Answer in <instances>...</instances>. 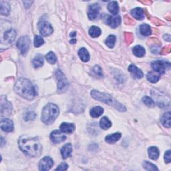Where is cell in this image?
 Masks as SVG:
<instances>
[{
    "mask_svg": "<svg viewBox=\"0 0 171 171\" xmlns=\"http://www.w3.org/2000/svg\"><path fill=\"white\" fill-rule=\"evenodd\" d=\"M46 59L51 64H54L57 61V58L55 53L52 52H49L46 56Z\"/></svg>",
    "mask_w": 171,
    "mask_h": 171,
    "instance_id": "d6a6232c",
    "label": "cell"
},
{
    "mask_svg": "<svg viewBox=\"0 0 171 171\" xmlns=\"http://www.w3.org/2000/svg\"><path fill=\"white\" fill-rule=\"evenodd\" d=\"M124 36H125L126 42H127L128 44H130L133 42L134 36H133V34L132 33L126 32L124 34Z\"/></svg>",
    "mask_w": 171,
    "mask_h": 171,
    "instance_id": "f35d334b",
    "label": "cell"
},
{
    "mask_svg": "<svg viewBox=\"0 0 171 171\" xmlns=\"http://www.w3.org/2000/svg\"><path fill=\"white\" fill-rule=\"evenodd\" d=\"M90 94L93 98L98 101L102 102L105 103V104L113 106L116 109L118 110L120 112L126 111V108L124 106L118 102H117L114 98H112V96L109 95V94L100 92L97 90H92Z\"/></svg>",
    "mask_w": 171,
    "mask_h": 171,
    "instance_id": "3957f363",
    "label": "cell"
},
{
    "mask_svg": "<svg viewBox=\"0 0 171 171\" xmlns=\"http://www.w3.org/2000/svg\"><path fill=\"white\" fill-rule=\"evenodd\" d=\"M92 71H93V73L99 76V77H102V69L100 68V66H95L94 67H93V69H92Z\"/></svg>",
    "mask_w": 171,
    "mask_h": 171,
    "instance_id": "ab89813d",
    "label": "cell"
},
{
    "mask_svg": "<svg viewBox=\"0 0 171 171\" xmlns=\"http://www.w3.org/2000/svg\"><path fill=\"white\" fill-rule=\"evenodd\" d=\"M108 10L112 15H116L119 12V6L118 2L116 1L110 2L108 5Z\"/></svg>",
    "mask_w": 171,
    "mask_h": 171,
    "instance_id": "ffe728a7",
    "label": "cell"
},
{
    "mask_svg": "<svg viewBox=\"0 0 171 171\" xmlns=\"http://www.w3.org/2000/svg\"><path fill=\"white\" fill-rule=\"evenodd\" d=\"M142 3H149V4H150L152 2H142Z\"/></svg>",
    "mask_w": 171,
    "mask_h": 171,
    "instance_id": "c3c4849f",
    "label": "cell"
},
{
    "mask_svg": "<svg viewBox=\"0 0 171 171\" xmlns=\"http://www.w3.org/2000/svg\"><path fill=\"white\" fill-rule=\"evenodd\" d=\"M60 130L62 132L66 134L72 133L75 130V125L74 124H70L64 122L60 125Z\"/></svg>",
    "mask_w": 171,
    "mask_h": 171,
    "instance_id": "e0dca14e",
    "label": "cell"
},
{
    "mask_svg": "<svg viewBox=\"0 0 171 171\" xmlns=\"http://www.w3.org/2000/svg\"><path fill=\"white\" fill-rule=\"evenodd\" d=\"M100 127L102 129L108 130L112 127V122H110V120L107 118V117L106 116L102 117V119L100 120Z\"/></svg>",
    "mask_w": 171,
    "mask_h": 171,
    "instance_id": "4316f807",
    "label": "cell"
},
{
    "mask_svg": "<svg viewBox=\"0 0 171 171\" xmlns=\"http://www.w3.org/2000/svg\"><path fill=\"white\" fill-rule=\"evenodd\" d=\"M53 165V160L49 156L44 157L39 163V169L40 170L46 171L50 169Z\"/></svg>",
    "mask_w": 171,
    "mask_h": 171,
    "instance_id": "8fae6325",
    "label": "cell"
},
{
    "mask_svg": "<svg viewBox=\"0 0 171 171\" xmlns=\"http://www.w3.org/2000/svg\"><path fill=\"white\" fill-rule=\"evenodd\" d=\"M30 44V40L28 36L21 37L17 42V47L19 48L22 55L28 52Z\"/></svg>",
    "mask_w": 171,
    "mask_h": 171,
    "instance_id": "52a82bcc",
    "label": "cell"
},
{
    "mask_svg": "<svg viewBox=\"0 0 171 171\" xmlns=\"http://www.w3.org/2000/svg\"><path fill=\"white\" fill-rule=\"evenodd\" d=\"M103 20L105 23L111 27L112 28H116L119 26L121 22L120 16H112L108 14H105L103 16Z\"/></svg>",
    "mask_w": 171,
    "mask_h": 171,
    "instance_id": "ba28073f",
    "label": "cell"
},
{
    "mask_svg": "<svg viewBox=\"0 0 171 171\" xmlns=\"http://www.w3.org/2000/svg\"><path fill=\"white\" fill-rule=\"evenodd\" d=\"M148 152V155H149L150 159L154 160L158 159L160 155V151L156 147L152 146L149 148Z\"/></svg>",
    "mask_w": 171,
    "mask_h": 171,
    "instance_id": "44dd1931",
    "label": "cell"
},
{
    "mask_svg": "<svg viewBox=\"0 0 171 171\" xmlns=\"http://www.w3.org/2000/svg\"><path fill=\"white\" fill-rule=\"evenodd\" d=\"M146 78L148 79V80L151 83H156L158 82V81L160 80V76L159 74H155L154 72H149L148 73Z\"/></svg>",
    "mask_w": 171,
    "mask_h": 171,
    "instance_id": "1f68e13d",
    "label": "cell"
},
{
    "mask_svg": "<svg viewBox=\"0 0 171 171\" xmlns=\"http://www.w3.org/2000/svg\"><path fill=\"white\" fill-rule=\"evenodd\" d=\"M170 66V63H166L164 61L156 60L152 63V67L155 71L157 72L160 74H164L166 66Z\"/></svg>",
    "mask_w": 171,
    "mask_h": 171,
    "instance_id": "9c48e42d",
    "label": "cell"
},
{
    "mask_svg": "<svg viewBox=\"0 0 171 171\" xmlns=\"http://www.w3.org/2000/svg\"><path fill=\"white\" fill-rule=\"evenodd\" d=\"M170 48H171V46H170V45L169 46H165L163 49H162L161 50H160V53L162 55L168 54V53H169L170 52Z\"/></svg>",
    "mask_w": 171,
    "mask_h": 171,
    "instance_id": "60d3db41",
    "label": "cell"
},
{
    "mask_svg": "<svg viewBox=\"0 0 171 171\" xmlns=\"http://www.w3.org/2000/svg\"><path fill=\"white\" fill-rule=\"evenodd\" d=\"M142 102L144 104H146L148 107H152L154 106V101L152 100V98L148 96H145L142 98Z\"/></svg>",
    "mask_w": 171,
    "mask_h": 171,
    "instance_id": "74e56055",
    "label": "cell"
},
{
    "mask_svg": "<svg viewBox=\"0 0 171 171\" xmlns=\"http://www.w3.org/2000/svg\"><path fill=\"white\" fill-rule=\"evenodd\" d=\"M132 52L137 57H142L145 54V49L141 46H136L132 48Z\"/></svg>",
    "mask_w": 171,
    "mask_h": 171,
    "instance_id": "484cf974",
    "label": "cell"
},
{
    "mask_svg": "<svg viewBox=\"0 0 171 171\" xmlns=\"http://www.w3.org/2000/svg\"><path fill=\"white\" fill-rule=\"evenodd\" d=\"M1 128L2 130L7 132H10L13 130V122L7 118H4L1 121Z\"/></svg>",
    "mask_w": 171,
    "mask_h": 171,
    "instance_id": "4fadbf2b",
    "label": "cell"
},
{
    "mask_svg": "<svg viewBox=\"0 0 171 171\" xmlns=\"http://www.w3.org/2000/svg\"><path fill=\"white\" fill-rule=\"evenodd\" d=\"M100 6L97 3L92 4L89 6L88 10V18L91 20H96L100 13Z\"/></svg>",
    "mask_w": 171,
    "mask_h": 171,
    "instance_id": "30bf717a",
    "label": "cell"
},
{
    "mask_svg": "<svg viewBox=\"0 0 171 171\" xmlns=\"http://www.w3.org/2000/svg\"><path fill=\"white\" fill-rule=\"evenodd\" d=\"M56 76L58 80V90L60 92H64L67 90V88H68V82L66 78V76L64 75L60 70H58L56 73Z\"/></svg>",
    "mask_w": 171,
    "mask_h": 171,
    "instance_id": "5b68a950",
    "label": "cell"
},
{
    "mask_svg": "<svg viewBox=\"0 0 171 171\" xmlns=\"http://www.w3.org/2000/svg\"><path fill=\"white\" fill-rule=\"evenodd\" d=\"M163 38L165 40H167V41H169V42L170 41V35H168V34L164 35L163 36Z\"/></svg>",
    "mask_w": 171,
    "mask_h": 171,
    "instance_id": "f6af8a7d",
    "label": "cell"
},
{
    "mask_svg": "<svg viewBox=\"0 0 171 171\" xmlns=\"http://www.w3.org/2000/svg\"><path fill=\"white\" fill-rule=\"evenodd\" d=\"M101 30L96 26H92L89 30V34L92 38H98L101 34Z\"/></svg>",
    "mask_w": 171,
    "mask_h": 171,
    "instance_id": "f1b7e54d",
    "label": "cell"
},
{
    "mask_svg": "<svg viewBox=\"0 0 171 171\" xmlns=\"http://www.w3.org/2000/svg\"><path fill=\"white\" fill-rule=\"evenodd\" d=\"M170 156H171V152L170 150H169L165 152V155H164V160L166 163H170Z\"/></svg>",
    "mask_w": 171,
    "mask_h": 171,
    "instance_id": "7bdbcfd3",
    "label": "cell"
},
{
    "mask_svg": "<svg viewBox=\"0 0 171 171\" xmlns=\"http://www.w3.org/2000/svg\"><path fill=\"white\" fill-rule=\"evenodd\" d=\"M67 168H68V165L66 163H62L56 169V170H66Z\"/></svg>",
    "mask_w": 171,
    "mask_h": 171,
    "instance_id": "b9f144b4",
    "label": "cell"
},
{
    "mask_svg": "<svg viewBox=\"0 0 171 171\" xmlns=\"http://www.w3.org/2000/svg\"><path fill=\"white\" fill-rule=\"evenodd\" d=\"M76 40L75 39H74L73 40H71L70 43H71V44H74V43H76Z\"/></svg>",
    "mask_w": 171,
    "mask_h": 171,
    "instance_id": "7dc6e473",
    "label": "cell"
},
{
    "mask_svg": "<svg viewBox=\"0 0 171 171\" xmlns=\"http://www.w3.org/2000/svg\"><path fill=\"white\" fill-rule=\"evenodd\" d=\"M44 43V40L42 37L39 36V35H35L34 39V46L38 48L43 45Z\"/></svg>",
    "mask_w": 171,
    "mask_h": 171,
    "instance_id": "8d00e7d4",
    "label": "cell"
},
{
    "mask_svg": "<svg viewBox=\"0 0 171 171\" xmlns=\"http://www.w3.org/2000/svg\"><path fill=\"white\" fill-rule=\"evenodd\" d=\"M14 90L17 94L29 100H32L38 94L32 83L24 78H21L17 80Z\"/></svg>",
    "mask_w": 171,
    "mask_h": 171,
    "instance_id": "7a4b0ae2",
    "label": "cell"
},
{
    "mask_svg": "<svg viewBox=\"0 0 171 171\" xmlns=\"http://www.w3.org/2000/svg\"><path fill=\"white\" fill-rule=\"evenodd\" d=\"M132 16L138 20H141L145 18L144 11L140 7H136L131 11Z\"/></svg>",
    "mask_w": 171,
    "mask_h": 171,
    "instance_id": "d6986e66",
    "label": "cell"
},
{
    "mask_svg": "<svg viewBox=\"0 0 171 171\" xmlns=\"http://www.w3.org/2000/svg\"><path fill=\"white\" fill-rule=\"evenodd\" d=\"M72 152V146L71 144H66L61 148V154L63 159H66L71 156Z\"/></svg>",
    "mask_w": 171,
    "mask_h": 171,
    "instance_id": "9a60e30c",
    "label": "cell"
},
{
    "mask_svg": "<svg viewBox=\"0 0 171 171\" xmlns=\"http://www.w3.org/2000/svg\"><path fill=\"white\" fill-rule=\"evenodd\" d=\"M124 21L126 22V24H134V21L130 19L128 16H125Z\"/></svg>",
    "mask_w": 171,
    "mask_h": 171,
    "instance_id": "ee69618b",
    "label": "cell"
},
{
    "mask_svg": "<svg viewBox=\"0 0 171 171\" xmlns=\"http://www.w3.org/2000/svg\"><path fill=\"white\" fill-rule=\"evenodd\" d=\"M143 168L146 170H159V169L156 167V165L153 164L152 163H150V162L145 161L142 163Z\"/></svg>",
    "mask_w": 171,
    "mask_h": 171,
    "instance_id": "836d02e7",
    "label": "cell"
},
{
    "mask_svg": "<svg viewBox=\"0 0 171 171\" xmlns=\"http://www.w3.org/2000/svg\"><path fill=\"white\" fill-rule=\"evenodd\" d=\"M121 138V134L119 132H116L112 134L108 135L106 137V142L109 144H113L118 141H119Z\"/></svg>",
    "mask_w": 171,
    "mask_h": 171,
    "instance_id": "7402d4cb",
    "label": "cell"
},
{
    "mask_svg": "<svg viewBox=\"0 0 171 171\" xmlns=\"http://www.w3.org/2000/svg\"><path fill=\"white\" fill-rule=\"evenodd\" d=\"M78 55H79V57L80 58L81 60L84 62H87L90 60L89 53L87 51V49L84 48H82L79 49Z\"/></svg>",
    "mask_w": 171,
    "mask_h": 171,
    "instance_id": "603a6c76",
    "label": "cell"
},
{
    "mask_svg": "<svg viewBox=\"0 0 171 171\" xmlns=\"http://www.w3.org/2000/svg\"><path fill=\"white\" fill-rule=\"evenodd\" d=\"M12 110V104L10 102H9L7 100L6 98H4L3 97H2L1 98V112L2 114H3L4 113L6 114V112H10Z\"/></svg>",
    "mask_w": 171,
    "mask_h": 171,
    "instance_id": "2e32d148",
    "label": "cell"
},
{
    "mask_svg": "<svg viewBox=\"0 0 171 171\" xmlns=\"http://www.w3.org/2000/svg\"><path fill=\"white\" fill-rule=\"evenodd\" d=\"M19 146L26 155L35 157L41 155L42 146L35 137L22 136L19 139Z\"/></svg>",
    "mask_w": 171,
    "mask_h": 171,
    "instance_id": "6da1fadb",
    "label": "cell"
},
{
    "mask_svg": "<svg viewBox=\"0 0 171 171\" xmlns=\"http://www.w3.org/2000/svg\"><path fill=\"white\" fill-rule=\"evenodd\" d=\"M35 116H36V114H35V112L32 111H29V112H27L26 113H25L24 116V118L25 121L32 120L35 119Z\"/></svg>",
    "mask_w": 171,
    "mask_h": 171,
    "instance_id": "d590c367",
    "label": "cell"
},
{
    "mask_svg": "<svg viewBox=\"0 0 171 171\" xmlns=\"http://www.w3.org/2000/svg\"><path fill=\"white\" fill-rule=\"evenodd\" d=\"M103 112H104V109L102 107L96 106L90 110V115L93 118H98L103 114Z\"/></svg>",
    "mask_w": 171,
    "mask_h": 171,
    "instance_id": "d4e9b609",
    "label": "cell"
},
{
    "mask_svg": "<svg viewBox=\"0 0 171 171\" xmlns=\"http://www.w3.org/2000/svg\"><path fill=\"white\" fill-rule=\"evenodd\" d=\"M128 70L137 78L140 79L143 77L144 74L142 73V72L141 71V70L138 68L136 66L131 64L128 67Z\"/></svg>",
    "mask_w": 171,
    "mask_h": 171,
    "instance_id": "ac0fdd59",
    "label": "cell"
},
{
    "mask_svg": "<svg viewBox=\"0 0 171 171\" xmlns=\"http://www.w3.org/2000/svg\"><path fill=\"white\" fill-rule=\"evenodd\" d=\"M76 33L75 32V31H73V32H72L71 34H70V36L72 37V38H74L75 36H76Z\"/></svg>",
    "mask_w": 171,
    "mask_h": 171,
    "instance_id": "bcb514c9",
    "label": "cell"
},
{
    "mask_svg": "<svg viewBox=\"0 0 171 171\" xmlns=\"http://www.w3.org/2000/svg\"><path fill=\"white\" fill-rule=\"evenodd\" d=\"M161 122L164 127L170 128V112H167L161 118Z\"/></svg>",
    "mask_w": 171,
    "mask_h": 171,
    "instance_id": "cb8c5ba5",
    "label": "cell"
},
{
    "mask_svg": "<svg viewBox=\"0 0 171 171\" xmlns=\"http://www.w3.org/2000/svg\"><path fill=\"white\" fill-rule=\"evenodd\" d=\"M140 32L145 36H149L152 33V30L148 24H142L140 26Z\"/></svg>",
    "mask_w": 171,
    "mask_h": 171,
    "instance_id": "4dcf8cb0",
    "label": "cell"
},
{
    "mask_svg": "<svg viewBox=\"0 0 171 171\" xmlns=\"http://www.w3.org/2000/svg\"><path fill=\"white\" fill-rule=\"evenodd\" d=\"M10 12V6L8 3L1 1V14L4 16H8Z\"/></svg>",
    "mask_w": 171,
    "mask_h": 171,
    "instance_id": "83f0119b",
    "label": "cell"
},
{
    "mask_svg": "<svg viewBox=\"0 0 171 171\" xmlns=\"http://www.w3.org/2000/svg\"><path fill=\"white\" fill-rule=\"evenodd\" d=\"M38 29L43 36H48L53 31L52 26L47 21H40L38 24Z\"/></svg>",
    "mask_w": 171,
    "mask_h": 171,
    "instance_id": "8992f818",
    "label": "cell"
},
{
    "mask_svg": "<svg viewBox=\"0 0 171 171\" xmlns=\"http://www.w3.org/2000/svg\"><path fill=\"white\" fill-rule=\"evenodd\" d=\"M44 57L42 55H38L33 60V65L35 68H38L44 64Z\"/></svg>",
    "mask_w": 171,
    "mask_h": 171,
    "instance_id": "f546056e",
    "label": "cell"
},
{
    "mask_svg": "<svg viewBox=\"0 0 171 171\" xmlns=\"http://www.w3.org/2000/svg\"><path fill=\"white\" fill-rule=\"evenodd\" d=\"M66 137L65 135L58 130H53L50 135L51 141L55 144H58L64 142L66 140Z\"/></svg>",
    "mask_w": 171,
    "mask_h": 171,
    "instance_id": "7c38bea8",
    "label": "cell"
},
{
    "mask_svg": "<svg viewBox=\"0 0 171 171\" xmlns=\"http://www.w3.org/2000/svg\"><path fill=\"white\" fill-rule=\"evenodd\" d=\"M115 42H116V37L114 35H110L106 39V44L107 45V46L110 48H114Z\"/></svg>",
    "mask_w": 171,
    "mask_h": 171,
    "instance_id": "e575fe53",
    "label": "cell"
},
{
    "mask_svg": "<svg viewBox=\"0 0 171 171\" xmlns=\"http://www.w3.org/2000/svg\"><path fill=\"white\" fill-rule=\"evenodd\" d=\"M16 35V31L13 29H11L6 31V33L4 34V39H5V41L8 44H12V42H14Z\"/></svg>",
    "mask_w": 171,
    "mask_h": 171,
    "instance_id": "5bb4252c",
    "label": "cell"
},
{
    "mask_svg": "<svg viewBox=\"0 0 171 171\" xmlns=\"http://www.w3.org/2000/svg\"><path fill=\"white\" fill-rule=\"evenodd\" d=\"M60 109L56 104L49 103L42 110V120L46 124H52L59 115Z\"/></svg>",
    "mask_w": 171,
    "mask_h": 171,
    "instance_id": "277c9868",
    "label": "cell"
}]
</instances>
